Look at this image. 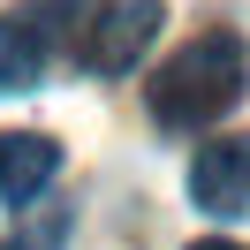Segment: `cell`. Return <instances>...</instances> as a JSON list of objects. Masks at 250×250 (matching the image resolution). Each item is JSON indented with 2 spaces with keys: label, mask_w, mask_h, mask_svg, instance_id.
I'll use <instances>...</instances> for the list:
<instances>
[{
  "label": "cell",
  "mask_w": 250,
  "mask_h": 250,
  "mask_svg": "<svg viewBox=\"0 0 250 250\" xmlns=\"http://www.w3.org/2000/svg\"><path fill=\"white\" fill-rule=\"evenodd\" d=\"M189 197L212 220H243L250 212V137H220L189 159Z\"/></svg>",
  "instance_id": "3"
},
{
  "label": "cell",
  "mask_w": 250,
  "mask_h": 250,
  "mask_svg": "<svg viewBox=\"0 0 250 250\" xmlns=\"http://www.w3.org/2000/svg\"><path fill=\"white\" fill-rule=\"evenodd\" d=\"M0 250H31V243H0Z\"/></svg>",
  "instance_id": "8"
},
{
  "label": "cell",
  "mask_w": 250,
  "mask_h": 250,
  "mask_svg": "<svg viewBox=\"0 0 250 250\" xmlns=\"http://www.w3.org/2000/svg\"><path fill=\"white\" fill-rule=\"evenodd\" d=\"M159 16H167L159 0H99L91 16L76 23V61L91 68V76H129L137 53L152 46Z\"/></svg>",
  "instance_id": "2"
},
{
  "label": "cell",
  "mask_w": 250,
  "mask_h": 250,
  "mask_svg": "<svg viewBox=\"0 0 250 250\" xmlns=\"http://www.w3.org/2000/svg\"><path fill=\"white\" fill-rule=\"evenodd\" d=\"M189 250H243V243H220V235H212V243H189Z\"/></svg>",
  "instance_id": "7"
},
{
  "label": "cell",
  "mask_w": 250,
  "mask_h": 250,
  "mask_svg": "<svg viewBox=\"0 0 250 250\" xmlns=\"http://www.w3.org/2000/svg\"><path fill=\"white\" fill-rule=\"evenodd\" d=\"M53 174H61V144L46 129H0V197L8 205H31Z\"/></svg>",
  "instance_id": "4"
},
{
  "label": "cell",
  "mask_w": 250,
  "mask_h": 250,
  "mask_svg": "<svg viewBox=\"0 0 250 250\" xmlns=\"http://www.w3.org/2000/svg\"><path fill=\"white\" fill-rule=\"evenodd\" d=\"M46 8H61L68 23H83V16H91V8H99V0H46Z\"/></svg>",
  "instance_id": "6"
},
{
  "label": "cell",
  "mask_w": 250,
  "mask_h": 250,
  "mask_svg": "<svg viewBox=\"0 0 250 250\" xmlns=\"http://www.w3.org/2000/svg\"><path fill=\"white\" fill-rule=\"evenodd\" d=\"M250 83V61H243V38L235 31H197L174 61L152 68V83H144V106H152L159 129H174V137H189V129H212L220 114L243 99Z\"/></svg>",
  "instance_id": "1"
},
{
  "label": "cell",
  "mask_w": 250,
  "mask_h": 250,
  "mask_svg": "<svg viewBox=\"0 0 250 250\" xmlns=\"http://www.w3.org/2000/svg\"><path fill=\"white\" fill-rule=\"evenodd\" d=\"M38 68H46V23L31 8H8L0 16V91H31Z\"/></svg>",
  "instance_id": "5"
}]
</instances>
